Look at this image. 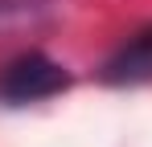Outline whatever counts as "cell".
Segmentation results:
<instances>
[{"mask_svg": "<svg viewBox=\"0 0 152 147\" xmlns=\"http://www.w3.org/2000/svg\"><path fill=\"white\" fill-rule=\"evenodd\" d=\"M62 90H70V70L62 61H53L50 53H41V49L17 53L0 70V102L4 106L45 102V98L62 94Z\"/></svg>", "mask_w": 152, "mask_h": 147, "instance_id": "cell-1", "label": "cell"}, {"mask_svg": "<svg viewBox=\"0 0 152 147\" xmlns=\"http://www.w3.org/2000/svg\"><path fill=\"white\" fill-rule=\"evenodd\" d=\"M103 86H144L152 82V24L136 29L124 45H115L107 53V61L99 66Z\"/></svg>", "mask_w": 152, "mask_h": 147, "instance_id": "cell-2", "label": "cell"}]
</instances>
